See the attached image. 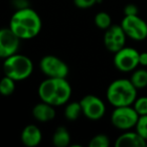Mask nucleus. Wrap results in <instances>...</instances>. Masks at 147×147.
Segmentation results:
<instances>
[{
  "label": "nucleus",
  "mask_w": 147,
  "mask_h": 147,
  "mask_svg": "<svg viewBox=\"0 0 147 147\" xmlns=\"http://www.w3.org/2000/svg\"><path fill=\"white\" fill-rule=\"evenodd\" d=\"M107 99L114 107L132 106L137 98V89L127 79H118L107 89Z\"/></svg>",
  "instance_id": "obj_1"
},
{
  "label": "nucleus",
  "mask_w": 147,
  "mask_h": 147,
  "mask_svg": "<svg viewBox=\"0 0 147 147\" xmlns=\"http://www.w3.org/2000/svg\"><path fill=\"white\" fill-rule=\"evenodd\" d=\"M3 71L5 76L16 81L25 80L31 75L33 65L30 59L22 55H14L6 57L3 63Z\"/></svg>",
  "instance_id": "obj_2"
},
{
  "label": "nucleus",
  "mask_w": 147,
  "mask_h": 147,
  "mask_svg": "<svg viewBox=\"0 0 147 147\" xmlns=\"http://www.w3.org/2000/svg\"><path fill=\"white\" fill-rule=\"evenodd\" d=\"M11 20L21 24L28 33L29 38L36 36L41 29V19L31 8H20L11 17Z\"/></svg>",
  "instance_id": "obj_3"
},
{
  "label": "nucleus",
  "mask_w": 147,
  "mask_h": 147,
  "mask_svg": "<svg viewBox=\"0 0 147 147\" xmlns=\"http://www.w3.org/2000/svg\"><path fill=\"white\" fill-rule=\"evenodd\" d=\"M139 115L131 106L115 107L112 115L111 122L113 126L120 130H129L135 127Z\"/></svg>",
  "instance_id": "obj_4"
},
{
  "label": "nucleus",
  "mask_w": 147,
  "mask_h": 147,
  "mask_svg": "<svg viewBox=\"0 0 147 147\" xmlns=\"http://www.w3.org/2000/svg\"><path fill=\"white\" fill-rule=\"evenodd\" d=\"M114 65L119 71L128 73L139 65V51L133 47H122L115 53Z\"/></svg>",
  "instance_id": "obj_5"
},
{
  "label": "nucleus",
  "mask_w": 147,
  "mask_h": 147,
  "mask_svg": "<svg viewBox=\"0 0 147 147\" xmlns=\"http://www.w3.org/2000/svg\"><path fill=\"white\" fill-rule=\"evenodd\" d=\"M121 26L127 36L134 40H144L147 37V22L138 15L125 16Z\"/></svg>",
  "instance_id": "obj_6"
},
{
  "label": "nucleus",
  "mask_w": 147,
  "mask_h": 147,
  "mask_svg": "<svg viewBox=\"0 0 147 147\" xmlns=\"http://www.w3.org/2000/svg\"><path fill=\"white\" fill-rule=\"evenodd\" d=\"M41 71L47 78H65L69 74L67 63L55 55H45L39 63Z\"/></svg>",
  "instance_id": "obj_7"
},
{
  "label": "nucleus",
  "mask_w": 147,
  "mask_h": 147,
  "mask_svg": "<svg viewBox=\"0 0 147 147\" xmlns=\"http://www.w3.org/2000/svg\"><path fill=\"white\" fill-rule=\"evenodd\" d=\"M82 113L91 120H99L105 115L106 106L104 102L94 95H87L80 101Z\"/></svg>",
  "instance_id": "obj_8"
},
{
  "label": "nucleus",
  "mask_w": 147,
  "mask_h": 147,
  "mask_svg": "<svg viewBox=\"0 0 147 147\" xmlns=\"http://www.w3.org/2000/svg\"><path fill=\"white\" fill-rule=\"evenodd\" d=\"M126 37L127 35L121 25H111L104 34V45L108 51L115 53L125 47Z\"/></svg>",
  "instance_id": "obj_9"
},
{
  "label": "nucleus",
  "mask_w": 147,
  "mask_h": 147,
  "mask_svg": "<svg viewBox=\"0 0 147 147\" xmlns=\"http://www.w3.org/2000/svg\"><path fill=\"white\" fill-rule=\"evenodd\" d=\"M19 38L14 32L9 28L0 29V57L6 59L16 53L19 47Z\"/></svg>",
  "instance_id": "obj_10"
},
{
  "label": "nucleus",
  "mask_w": 147,
  "mask_h": 147,
  "mask_svg": "<svg viewBox=\"0 0 147 147\" xmlns=\"http://www.w3.org/2000/svg\"><path fill=\"white\" fill-rule=\"evenodd\" d=\"M116 147H144L146 146V140L143 139L138 133L124 132L121 134L115 142Z\"/></svg>",
  "instance_id": "obj_11"
},
{
  "label": "nucleus",
  "mask_w": 147,
  "mask_h": 147,
  "mask_svg": "<svg viewBox=\"0 0 147 147\" xmlns=\"http://www.w3.org/2000/svg\"><path fill=\"white\" fill-rule=\"evenodd\" d=\"M71 95V88L65 78L57 79V88H55V98H53V106H61L69 101Z\"/></svg>",
  "instance_id": "obj_12"
},
{
  "label": "nucleus",
  "mask_w": 147,
  "mask_h": 147,
  "mask_svg": "<svg viewBox=\"0 0 147 147\" xmlns=\"http://www.w3.org/2000/svg\"><path fill=\"white\" fill-rule=\"evenodd\" d=\"M40 129L35 125H27L21 132V141L27 147H34L41 141Z\"/></svg>",
  "instance_id": "obj_13"
},
{
  "label": "nucleus",
  "mask_w": 147,
  "mask_h": 147,
  "mask_svg": "<svg viewBox=\"0 0 147 147\" xmlns=\"http://www.w3.org/2000/svg\"><path fill=\"white\" fill-rule=\"evenodd\" d=\"M55 88H57V79L47 78V80L43 81L39 85V88H38V96L41 99V101L53 105V98H55Z\"/></svg>",
  "instance_id": "obj_14"
},
{
  "label": "nucleus",
  "mask_w": 147,
  "mask_h": 147,
  "mask_svg": "<svg viewBox=\"0 0 147 147\" xmlns=\"http://www.w3.org/2000/svg\"><path fill=\"white\" fill-rule=\"evenodd\" d=\"M53 107L55 106L45 102L36 104L32 109L33 117L40 122H47V121L53 120L55 116V110Z\"/></svg>",
  "instance_id": "obj_15"
},
{
  "label": "nucleus",
  "mask_w": 147,
  "mask_h": 147,
  "mask_svg": "<svg viewBox=\"0 0 147 147\" xmlns=\"http://www.w3.org/2000/svg\"><path fill=\"white\" fill-rule=\"evenodd\" d=\"M71 136L65 127H59L53 136V143L57 147H65L69 144Z\"/></svg>",
  "instance_id": "obj_16"
},
{
  "label": "nucleus",
  "mask_w": 147,
  "mask_h": 147,
  "mask_svg": "<svg viewBox=\"0 0 147 147\" xmlns=\"http://www.w3.org/2000/svg\"><path fill=\"white\" fill-rule=\"evenodd\" d=\"M130 81L136 89H143L147 87V69H135L131 75Z\"/></svg>",
  "instance_id": "obj_17"
},
{
  "label": "nucleus",
  "mask_w": 147,
  "mask_h": 147,
  "mask_svg": "<svg viewBox=\"0 0 147 147\" xmlns=\"http://www.w3.org/2000/svg\"><path fill=\"white\" fill-rule=\"evenodd\" d=\"M82 113V107H81L80 102H71L65 107V116L67 120L74 121L80 117Z\"/></svg>",
  "instance_id": "obj_18"
},
{
  "label": "nucleus",
  "mask_w": 147,
  "mask_h": 147,
  "mask_svg": "<svg viewBox=\"0 0 147 147\" xmlns=\"http://www.w3.org/2000/svg\"><path fill=\"white\" fill-rule=\"evenodd\" d=\"M15 90V81L5 76L0 81V94L3 96H9Z\"/></svg>",
  "instance_id": "obj_19"
},
{
  "label": "nucleus",
  "mask_w": 147,
  "mask_h": 147,
  "mask_svg": "<svg viewBox=\"0 0 147 147\" xmlns=\"http://www.w3.org/2000/svg\"><path fill=\"white\" fill-rule=\"evenodd\" d=\"M95 23L96 25L101 29H105L112 25V20H111V16L106 12H99L95 16Z\"/></svg>",
  "instance_id": "obj_20"
},
{
  "label": "nucleus",
  "mask_w": 147,
  "mask_h": 147,
  "mask_svg": "<svg viewBox=\"0 0 147 147\" xmlns=\"http://www.w3.org/2000/svg\"><path fill=\"white\" fill-rule=\"evenodd\" d=\"M132 105H133L134 110L136 111L139 116L147 115V97L146 96L136 98Z\"/></svg>",
  "instance_id": "obj_21"
},
{
  "label": "nucleus",
  "mask_w": 147,
  "mask_h": 147,
  "mask_svg": "<svg viewBox=\"0 0 147 147\" xmlns=\"http://www.w3.org/2000/svg\"><path fill=\"white\" fill-rule=\"evenodd\" d=\"M135 129H136V132L147 142V115L139 116L135 125Z\"/></svg>",
  "instance_id": "obj_22"
},
{
  "label": "nucleus",
  "mask_w": 147,
  "mask_h": 147,
  "mask_svg": "<svg viewBox=\"0 0 147 147\" xmlns=\"http://www.w3.org/2000/svg\"><path fill=\"white\" fill-rule=\"evenodd\" d=\"M90 147H108L110 145L109 137L105 134H98L91 139Z\"/></svg>",
  "instance_id": "obj_23"
},
{
  "label": "nucleus",
  "mask_w": 147,
  "mask_h": 147,
  "mask_svg": "<svg viewBox=\"0 0 147 147\" xmlns=\"http://www.w3.org/2000/svg\"><path fill=\"white\" fill-rule=\"evenodd\" d=\"M100 0H74V2L79 8H89L98 3Z\"/></svg>",
  "instance_id": "obj_24"
},
{
  "label": "nucleus",
  "mask_w": 147,
  "mask_h": 147,
  "mask_svg": "<svg viewBox=\"0 0 147 147\" xmlns=\"http://www.w3.org/2000/svg\"><path fill=\"white\" fill-rule=\"evenodd\" d=\"M125 16H131V15H138V7L135 4H128L124 8Z\"/></svg>",
  "instance_id": "obj_25"
},
{
  "label": "nucleus",
  "mask_w": 147,
  "mask_h": 147,
  "mask_svg": "<svg viewBox=\"0 0 147 147\" xmlns=\"http://www.w3.org/2000/svg\"><path fill=\"white\" fill-rule=\"evenodd\" d=\"M139 65L142 67H147V51L139 53Z\"/></svg>",
  "instance_id": "obj_26"
},
{
  "label": "nucleus",
  "mask_w": 147,
  "mask_h": 147,
  "mask_svg": "<svg viewBox=\"0 0 147 147\" xmlns=\"http://www.w3.org/2000/svg\"><path fill=\"white\" fill-rule=\"evenodd\" d=\"M146 146H147V142H146Z\"/></svg>",
  "instance_id": "obj_27"
}]
</instances>
